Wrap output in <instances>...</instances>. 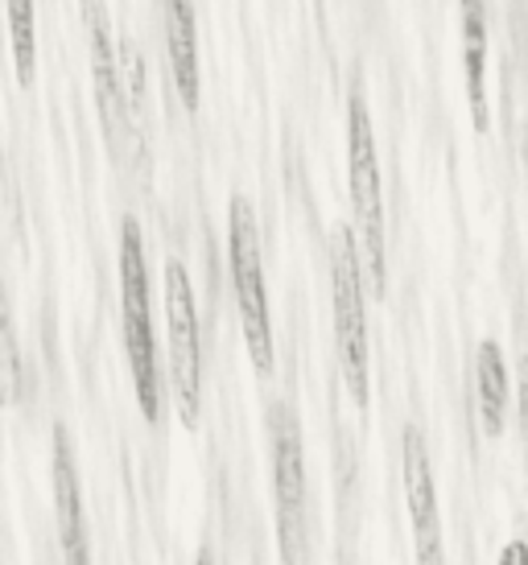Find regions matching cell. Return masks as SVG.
I'll return each instance as SVG.
<instances>
[{
    "label": "cell",
    "instance_id": "1",
    "mask_svg": "<svg viewBox=\"0 0 528 565\" xmlns=\"http://www.w3.org/2000/svg\"><path fill=\"white\" fill-rule=\"evenodd\" d=\"M347 182H351V215H356L359 268H368V281L376 294H384L389 277V236H384V199H380V161H376L372 116L363 95L351 92L347 104Z\"/></svg>",
    "mask_w": 528,
    "mask_h": 565
},
{
    "label": "cell",
    "instance_id": "12",
    "mask_svg": "<svg viewBox=\"0 0 528 565\" xmlns=\"http://www.w3.org/2000/svg\"><path fill=\"white\" fill-rule=\"evenodd\" d=\"M475 393H479L483 429L499 438L504 434V408H508V372H504V351L499 343L483 339L475 351Z\"/></svg>",
    "mask_w": 528,
    "mask_h": 565
},
{
    "label": "cell",
    "instance_id": "4",
    "mask_svg": "<svg viewBox=\"0 0 528 565\" xmlns=\"http://www.w3.org/2000/svg\"><path fill=\"white\" fill-rule=\"evenodd\" d=\"M330 298H335V343H339V367L347 393L359 408L368 405L372 380H368V318H363V273H359V244L351 227H339L335 236V260H330Z\"/></svg>",
    "mask_w": 528,
    "mask_h": 565
},
{
    "label": "cell",
    "instance_id": "15",
    "mask_svg": "<svg viewBox=\"0 0 528 565\" xmlns=\"http://www.w3.org/2000/svg\"><path fill=\"white\" fill-rule=\"evenodd\" d=\"M520 441H525V483H528V355L520 363Z\"/></svg>",
    "mask_w": 528,
    "mask_h": 565
},
{
    "label": "cell",
    "instance_id": "9",
    "mask_svg": "<svg viewBox=\"0 0 528 565\" xmlns=\"http://www.w3.org/2000/svg\"><path fill=\"white\" fill-rule=\"evenodd\" d=\"M50 483H54V508H59V529H63L66 562H87V529H83V495H78L75 450L59 425L54 429V462H50Z\"/></svg>",
    "mask_w": 528,
    "mask_h": 565
},
{
    "label": "cell",
    "instance_id": "13",
    "mask_svg": "<svg viewBox=\"0 0 528 565\" xmlns=\"http://www.w3.org/2000/svg\"><path fill=\"white\" fill-rule=\"evenodd\" d=\"M9 9V42H13V66H17V83L30 87L33 83V0H4Z\"/></svg>",
    "mask_w": 528,
    "mask_h": 565
},
{
    "label": "cell",
    "instance_id": "14",
    "mask_svg": "<svg viewBox=\"0 0 528 565\" xmlns=\"http://www.w3.org/2000/svg\"><path fill=\"white\" fill-rule=\"evenodd\" d=\"M0 367L9 372V380L21 376V351H17V343H13V318H9L4 285H0Z\"/></svg>",
    "mask_w": 528,
    "mask_h": 565
},
{
    "label": "cell",
    "instance_id": "2",
    "mask_svg": "<svg viewBox=\"0 0 528 565\" xmlns=\"http://www.w3.org/2000/svg\"><path fill=\"white\" fill-rule=\"evenodd\" d=\"M120 301H125V351L137 405L145 422L161 417V376H157L154 315H149V265L137 220L120 223Z\"/></svg>",
    "mask_w": 528,
    "mask_h": 565
},
{
    "label": "cell",
    "instance_id": "8",
    "mask_svg": "<svg viewBox=\"0 0 528 565\" xmlns=\"http://www.w3.org/2000/svg\"><path fill=\"white\" fill-rule=\"evenodd\" d=\"M83 25L92 42V66H95V95H99V116L108 128L112 145L128 137V99L120 87V66H116V46H112V21L104 0H83Z\"/></svg>",
    "mask_w": 528,
    "mask_h": 565
},
{
    "label": "cell",
    "instance_id": "10",
    "mask_svg": "<svg viewBox=\"0 0 528 565\" xmlns=\"http://www.w3.org/2000/svg\"><path fill=\"white\" fill-rule=\"evenodd\" d=\"M166 9V46H170L173 83L187 108H199V21L194 0H161Z\"/></svg>",
    "mask_w": 528,
    "mask_h": 565
},
{
    "label": "cell",
    "instance_id": "7",
    "mask_svg": "<svg viewBox=\"0 0 528 565\" xmlns=\"http://www.w3.org/2000/svg\"><path fill=\"white\" fill-rule=\"evenodd\" d=\"M401 467H404V500L413 516L418 536V562H442V524H437V487L430 471V450L421 434L409 425L401 438Z\"/></svg>",
    "mask_w": 528,
    "mask_h": 565
},
{
    "label": "cell",
    "instance_id": "3",
    "mask_svg": "<svg viewBox=\"0 0 528 565\" xmlns=\"http://www.w3.org/2000/svg\"><path fill=\"white\" fill-rule=\"evenodd\" d=\"M228 265H232V289L249 355L256 372L268 376L273 372V318H268V294H264L261 232H256V211L240 194L228 206Z\"/></svg>",
    "mask_w": 528,
    "mask_h": 565
},
{
    "label": "cell",
    "instance_id": "11",
    "mask_svg": "<svg viewBox=\"0 0 528 565\" xmlns=\"http://www.w3.org/2000/svg\"><path fill=\"white\" fill-rule=\"evenodd\" d=\"M483 71H487V9H483V0H463V75L475 128H487V120H492Z\"/></svg>",
    "mask_w": 528,
    "mask_h": 565
},
{
    "label": "cell",
    "instance_id": "5",
    "mask_svg": "<svg viewBox=\"0 0 528 565\" xmlns=\"http://www.w3.org/2000/svg\"><path fill=\"white\" fill-rule=\"evenodd\" d=\"M166 322H170V372L182 425L199 422L202 396V351H199V310L190 289L187 265L166 260Z\"/></svg>",
    "mask_w": 528,
    "mask_h": 565
},
{
    "label": "cell",
    "instance_id": "6",
    "mask_svg": "<svg viewBox=\"0 0 528 565\" xmlns=\"http://www.w3.org/2000/svg\"><path fill=\"white\" fill-rule=\"evenodd\" d=\"M268 446H273V487H277L281 557L294 562L306 553V467H302V434L297 417L285 405H268Z\"/></svg>",
    "mask_w": 528,
    "mask_h": 565
}]
</instances>
